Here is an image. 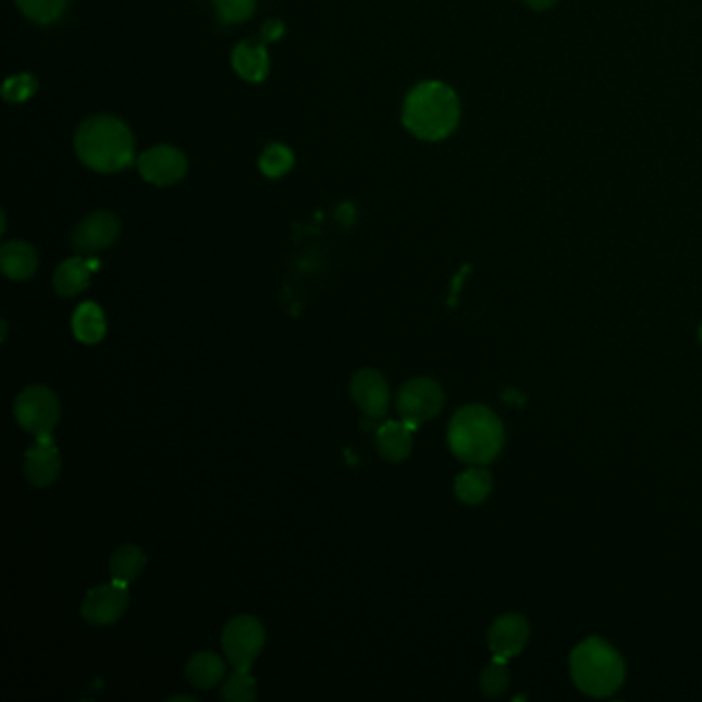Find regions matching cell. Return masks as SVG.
<instances>
[{"label": "cell", "mask_w": 702, "mask_h": 702, "mask_svg": "<svg viewBox=\"0 0 702 702\" xmlns=\"http://www.w3.org/2000/svg\"><path fill=\"white\" fill-rule=\"evenodd\" d=\"M528 639H530L528 620L519 614H505L491 627L489 646L496 657L509 660L524 651Z\"/></svg>", "instance_id": "4fadbf2b"}, {"label": "cell", "mask_w": 702, "mask_h": 702, "mask_svg": "<svg viewBox=\"0 0 702 702\" xmlns=\"http://www.w3.org/2000/svg\"><path fill=\"white\" fill-rule=\"evenodd\" d=\"M106 330H108V323H106V316L99 305L87 301V304L76 307L75 316H73V332H75L76 341H81L83 344H97V342L103 341Z\"/></svg>", "instance_id": "d6986e66"}, {"label": "cell", "mask_w": 702, "mask_h": 702, "mask_svg": "<svg viewBox=\"0 0 702 702\" xmlns=\"http://www.w3.org/2000/svg\"><path fill=\"white\" fill-rule=\"evenodd\" d=\"M235 73L249 83H262L270 73V58L262 39H246L235 46L231 54Z\"/></svg>", "instance_id": "5bb4252c"}, {"label": "cell", "mask_w": 702, "mask_h": 702, "mask_svg": "<svg viewBox=\"0 0 702 702\" xmlns=\"http://www.w3.org/2000/svg\"><path fill=\"white\" fill-rule=\"evenodd\" d=\"M533 11H546L556 4V0H524Z\"/></svg>", "instance_id": "f1b7e54d"}, {"label": "cell", "mask_w": 702, "mask_h": 702, "mask_svg": "<svg viewBox=\"0 0 702 702\" xmlns=\"http://www.w3.org/2000/svg\"><path fill=\"white\" fill-rule=\"evenodd\" d=\"M15 418L32 435H50L60 420V402L46 385H29L15 399Z\"/></svg>", "instance_id": "5b68a950"}, {"label": "cell", "mask_w": 702, "mask_h": 702, "mask_svg": "<svg viewBox=\"0 0 702 702\" xmlns=\"http://www.w3.org/2000/svg\"><path fill=\"white\" fill-rule=\"evenodd\" d=\"M699 336H701V341H702V325H701V330H699Z\"/></svg>", "instance_id": "4dcf8cb0"}, {"label": "cell", "mask_w": 702, "mask_h": 702, "mask_svg": "<svg viewBox=\"0 0 702 702\" xmlns=\"http://www.w3.org/2000/svg\"><path fill=\"white\" fill-rule=\"evenodd\" d=\"M480 686L487 697H501L509 688V669L505 657L493 655V662L482 669Z\"/></svg>", "instance_id": "d4e9b609"}, {"label": "cell", "mask_w": 702, "mask_h": 702, "mask_svg": "<svg viewBox=\"0 0 702 702\" xmlns=\"http://www.w3.org/2000/svg\"><path fill=\"white\" fill-rule=\"evenodd\" d=\"M443 404H445V394L441 385L427 378H417V380L406 381L399 387L396 410L402 420L418 427L435 418L441 412Z\"/></svg>", "instance_id": "52a82bcc"}, {"label": "cell", "mask_w": 702, "mask_h": 702, "mask_svg": "<svg viewBox=\"0 0 702 702\" xmlns=\"http://www.w3.org/2000/svg\"><path fill=\"white\" fill-rule=\"evenodd\" d=\"M21 13L36 23H54L66 11V0H15Z\"/></svg>", "instance_id": "cb8c5ba5"}, {"label": "cell", "mask_w": 702, "mask_h": 702, "mask_svg": "<svg viewBox=\"0 0 702 702\" xmlns=\"http://www.w3.org/2000/svg\"><path fill=\"white\" fill-rule=\"evenodd\" d=\"M225 676V662L210 651H202L196 653L190 662L186 664V678L192 686L202 688V690H210L212 686L223 680Z\"/></svg>", "instance_id": "ac0fdd59"}, {"label": "cell", "mask_w": 702, "mask_h": 702, "mask_svg": "<svg viewBox=\"0 0 702 702\" xmlns=\"http://www.w3.org/2000/svg\"><path fill=\"white\" fill-rule=\"evenodd\" d=\"M262 36H260V39L264 41V44H272V41H279V39L283 38L285 36V25L281 23L279 20H270L262 25V32H260Z\"/></svg>", "instance_id": "83f0119b"}, {"label": "cell", "mask_w": 702, "mask_h": 702, "mask_svg": "<svg viewBox=\"0 0 702 702\" xmlns=\"http://www.w3.org/2000/svg\"><path fill=\"white\" fill-rule=\"evenodd\" d=\"M38 267V251L25 242H7L0 249V268L11 281L32 279Z\"/></svg>", "instance_id": "9a60e30c"}, {"label": "cell", "mask_w": 702, "mask_h": 702, "mask_svg": "<svg viewBox=\"0 0 702 702\" xmlns=\"http://www.w3.org/2000/svg\"><path fill=\"white\" fill-rule=\"evenodd\" d=\"M170 701H194L192 697H171Z\"/></svg>", "instance_id": "f546056e"}, {"label": "cell", "mask_w": 702, "mask_h": 702, "mask_svg": "<svg viewBox=\"0 0 702 702\" xmlns=\"http://www.w3.org/2000/svg\"><path fill=\"white\" fill-rule=\"evenodd\" d=\"M38 91V81L36 76L23 75L9 76L4 81V87H2V97L9 101V103H23L27 101L29 97L34 96Z\"/></svg>", "instance_id": "4316f807"}, {"label": "cell", "mask_w": 702, "mask_h": 702, "mask_svg": "<svg viewBox=\"0 0 702 702\" xmlns=\"http://www.w3.org/2000/svg\"><path fill=\"white\" fill-rule=\"evenodd\" d=\"M62 470V459L50 435H39L25 452V476L34 487L54 484Z\"/></svg>", "instance_id": "7c38bea8"}, {"label": "cell", "mask_w": 702, "mask_h": 702, "mask_svg": "<svg viewBox=\"0 0 702 702\" xmlns=\"http://www.w3.org/2000/svg\"><path fill=\"white\" fill-rule=\"evenodd\" d=\"M138 171L149 184L173 186L186 175L188 159L175 147L159 145L138 157Z\"/></svg>", "instance_id": "9c48e42d"}, {"label": "cell", "mask_w": 702, "mask_h": 702, "mask_svg": "<svg viewBox=\"0 0 702 702\" xmlns=\"http://www.w3.org/2000/svg\"><path fill=\"white\" fill-rule=\"evenodd\" d=\"M91 264L83 258H71L64 260L54 272V291L60 297H76L81 291H85L89 286V279H91Z\"/></svg>", "instance_id": "e0dca14e"}, {"label": "cell", "mask_w": 702, "mask_h": 702, "mask_svg": "<svg viewBox=\"0 0 702 702\" xmlns=\"http://www.w3.org/2000/svg\"><path fill=\"white\" fill-rule=\"evenodd\" d=\"M223 23L235 25L251 20L256 13V0H212Z\"/></svg>", "instance_id": "484cf974"}, {"label": "cell", "mask_w": 702, "mask_h": 702, "mask_svg": "<svg viewBox=\"0 0 702 702\" xmlns=\"http://www.w3.org/2000/svg\"><path fill=\"white\" fill-rule=\"evenodd\" d=\"M147 565V556L143 549L134 546V544H124L120 549H115L112 558H110V575L118 583L131 586L134 579L140 577V572Z\"/></svg>", "instance_id": "ffe728a7"}, {"label": "cell", "mask_w": 702, "mask_h": 702, "mask_svg": "<svg viewBox=\"0 0 702 702\" xmlns=\"http://www.w3.org/2000/svg\"><path fill=\"white\" fill-rule=\"evenodd\" d=\"M493 489V476L482 468H470L456 478L457 498L466 505L482 503Z\"/></svg>", "instance_id": "44dd1931"}, {"label": "cell", "mask_w": 702, "mask_h": 702, "mask_svg": "<svg viewBox=\"0 0 702 702\" xmlns=\"http://www.w3.org/2000/svg\"><path fill=\"white\" fill-rule=\"evenodd\" d=\"M505 431L498 417L487 406L459 408L447 429V441L454 456L466 464H489L503 449Z\"/></svg>", "instance_id": "3957f363"}, {"label": "cell", "mask_w": 702, "mask_h": 702, "mask_svg": "<svg viewBox=\"0 0 702 702\" xmlns=\"http://www.w3.org/2000/svg\"><path fill=\"white\" fill-rule=\"evenodd\" d=\"M267 643V632L258 618L235 616L223 630V651L233 669H249Z\"/></svg>", "instance_id": "8992f818"}, {"label": "cell", "mask_w": 702, "mask_h": 702, "mask_svg": "<svg viewBox=\"0 0 702 702\" xmlns=\"http://www.w3.org/2000/svg\"><path fill=\"white\" fill-rule=\"evenodd\" d=\"M570 674L581 692L600 699L614 694L623 686L627 669L616 649L591 637L570 653Z\"/></svg>", "instance_id": "277c9868"}, {"label": "cell", "mask_w": 702, "mask_h": 702, "mask_svg": "<svg viewBox=\"0 0 702 702\" xmlns=\"http://www.w3.org/2000/svg\"><path fill=\"white\" fill-rule=\"evenodd\" d=\"M295 163V157L293 152L285 145L281 143H270L268 147H264V151L260 155V171L267 175V177H283L286 175L291 168Z\"/></svg>", "instance_id": "7402d4cb"}, {"label": "cell", "mask_w": 702, "mask_h": 702, "mask_svg": "<svg viewBox=\"0 0 702 702\" xmlns=\"http://www.w3.org/2000/svg\"><path fill=\"white\" fill-rule=\"evenodd\" d=\"M350 396L367 417H385L390 408V387L378 369H361L350 380Z\"/></svg>", "instance_id": "30bf717a"}, {"label": "cell", "mask_w": 702, "mask_h": 702, "mask_svg": "<svg viewBox=\"0 0 702 702\" xmlns=\"http://www.w3.org/2000/svg\"><path fill=\"white\" fill-rule=\"evenodd\" d=\"M459 99L456 91L441 83L427 81L417 85L404 101L402 122L406 131L420 140H443L454 133L459 124Z\"/></svg>", "instance_id": "6da1fadb"}, {"label": "cell", "mask_w": 702, "mask_h": 702, "mask_svg": "<svg viewBox=\"0 0 702 702\" xmlns=\"http://www.w3.org/2000/svg\"><path fill=\"white\" fill-rule=\"evenodd\" d=\"M256 694V680L249 674V669H233L221 690V697L229 702H254Z\"/></svg>", "instance_id": "603a6c76"}, {"label": "cell", "mask_w": 702, "mask_h": 702, "mask_svg": "<svg viewBox=\"0 0 702 702\" xmlns=\"http://www.w3.org/2000/svg\"><path fill=\"white\" fill-rule=\"evenodd\" d=\"M128 604H131L128 586L112 579V583L94 588L85 595L81 614L94 627H110L124 616Z\"/></svg>", "instance_id": "ba28073f"}, {"label": "cell", "mask_w": 702, "mask_h": 702, "mask_svg": "<svg viewBox=\"0 0 702 702\" xmlns=\"http://www.w3.org/2000/svg\"><path fill=\"white\" fill-rule=\"evenodd\" d=\"M378 452L387 461H404L412 452V424L406 420H390L378 431Z\"/></svg>", "instance_id": "2e32d148"}, {"label": "cell", "mask_w": 702, "mask_h": 702, "mask_svg": "<svg viewBox=\"0 0 702 702\" xmlns=\"http://www.w3.org/2000/svg\"><path fill=\"white\" fill-rule=\"evenodd\" d=\"M120 233V221L112 212L99 210L83 219L73 231V246L81 254H96L112 246Z\"/></svg>", "instance_id": "8fae6325"}, {"label": "cell", "mask_w": 702, "mask_h": 702, "mask_svg": "<svg viewBox=\"0 0 702 702\" xmlns=\"http://www.w3.org/2000/svg\"><path fill=\"white\" fill-rule=\"evenodd\" d=\"M75 151L89 170L118 173L134 161V136L114 115H94L78 126Z\"/></svg>", "instance_id": "7a4b0ae2"}]
</instances>
